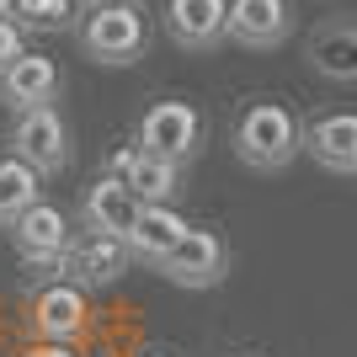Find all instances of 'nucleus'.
Masks as SVG:
<instances>
[{"label":"nucleus","mask_w":357,"mask_h":357,"mask_svg":"<svg viewBox=\"0 0 357 357\" xmlns=\"http://www.w3.org/2000/svg\"><path fill=\"white\" fill-rule=\"evenodd\" d=\"M229 149H235V160L245 171H261V176H278L288 165L304 155V123L288 112L283 102H245L240 107L235 128H229Z\"/></svg>","instance_id":"f257e3e1"},{"label":"nucleus","mask_w":357,"mask_h":357,"mask_svg":"<svg viewBox=\"0 0 357 357\" xmlns=\"http://www.w3.org/2000/svg\"><path fill=\"white\" fill-rule=\"evenodd\" d=\"M75 43H80V54L91 64L128 70L149 48V16H144V6H86L80 27H75Z\"/></svg>","instance_id":"f03ea898"},{"label":"nucleus","mask_w":357,"mask_h":357,"mask_svg":"<svg viewBox=\"0 0 357 357\" xmlns=\"http://www.w3.org/2000/svg\"><path fill=\"white\" fill-rule=\"evenodd\" d=\"M203 134H208V123L197 112L192 102H176V96H165V102H149L144 118L134 128V144L144 155H160L171 165H187L203 149Z\"/></svg>","instance_id":"7ed1b4c3"},{"label":"nucleus","mask_w":357,"mask_h":357,"mask_svg":"<svg viewBox=\"0 0 357 357\" xmlns=\"http://www.w3.org/2000/svg\"><path fill=\"white\" fill-rule=\"evenodd\" d=\"M11 155L27 160L38 176H59L70 165V123L59 107H38V112H16L11 123Z\"/></svg>","instance_id":"20e7f679"},{"label":"nucleus","mask_w":357,"mask_h":357,"mask_svg":"<svg viewBox=\"0 0 357 357\" xmlns=\"http://www.w3.org/2000/svg\"><path fill=\"white\" fill-rule=\"evenodd\" d=\"M160 278L176 288H219L229 278V245L213 229L187 224V235L176 240V251L160 261Z\"/></svg>","instance_id":"39448f33"},{"label":"nucleus","mask_w":357,"mask_h":357,"mask_svg":"<svg viewBox=\"0 0 357 357\" xmlns=\"http://www.w3.org/2000/svg\"><path fill=\"white\" fill-rule=\"evenodd\" d=\"M6 229H11V245L27 267H64V256H70V245H75L70 219H64L54 203H32V208L16 213Z\"/></svg>","instance_id":"423d86ee"},{"label":"nucleus","mask_w":357,"mask_h":357,"mask_svg":"<svg viewBox=\"0 0 357 357\" xmlns=\"http://www.w3.org/2000/svg\"><path fill=\"white\" fill-rule=\"evenodd\" d=\"M224 38L251 48V54H272L294 38V6L288 0H229Z\"/></svg>","instance_id":"0eeeda50"},{"label":"nucleus","mask_w":357,"mask_h":357,"mask_svg":"<svg viewBox=\"0 0 357 357\" xmlns=\"http://www.w3.org/2000/svg\"><path fill=\"white\" fill-rule=\"evenodd\" d=\"M59 86H64V75L59 64L48 59V54H22V59L11 64V70L0 75V107L6 112H38V107H54L59 102Z\"/></svg>","instance_id":"6e6552de"},{"label":"nucleus","mask_w":357,"mask_h":357,"mask_svg":"<svg viewBox=\"0 0 357 357\" xmlns=\"http://www.w3.org/2000/svg\"><path fill=\"white\" fill-rule=\"evenodd\" d=\"M224 16L229 0H165V38L187 54H213L224 43Z\"/></svg>","instance_id":"1a4fd4ad"},{"label":"nucleus","mask_w":357,"mask_h":357,"mask_svg":"<svg viewBox=\"0 0 357 357\" xmlns=\"http://www.w3.org/2000/svg\"><path fill=\"white\" fill-rule=\"evenodd\" d=\"M304 59L320 80H336V86H357V16H331L310 32L304 43Z\"/></svg>","instance_id":"9d476101"},{"label":"nucleus","mask_w":357,"mask_h":357,"mask_svg":"<svg viewBox=\"0 0 357 357\" xmlns=\"http://www.w3.org/2000/svg\"><path fill=\"white\" fill-rule=\"evenodd\" d=\"M181 235H187V219H181L171 203H139V213H134V224H128L123 245H128V256H134L139 267L160 272V261L176 251Z\"/></svg>","instance_id":"9b49d317"},{"label":"nucleus","mask_w":357,"mask_h":357,"mask_svg":"<svg viewBox=\"0 0 357 357\" xmlns=\"http://www.w3.org/2000/svg\"><path fill=\"white\" fill-rule=\"evenodd\" d=\"M304 155L331 176H357V112H326L304 123Z\"/></svg>","instance_id":"f8f14e48"},{"label":"nucleus","mask_w":357,"mask_h":357,"mask_svg":"<svg viewBox=\"0 0 357 357\" xmlns=\"http://www.w3.org/2000/svg\"><path fill=\"white\" fill-rule=\"evenodd\" d=\"M32 331L38 342H59L70 347L80 331H86V288L75 283H48L32 294Z\"/></svg>","instance_id":"ddd939ff"},{"label":"nucleus","mask_w":357,"mask_h":357,"mask_svg":"<svg viewBox=\"0 0 357 357\" xmlns=\"http://www.w3.org/2000/svg\"><path fill=\"white\" fill-rule=\"evenodd\" d=\"M128 245H123L118 235H86L80 245H70V256H64V283L75 288H107L118 283L123 272H128Z\"/></svg>","instance_id":"4468645a"},{"label":"nucleus","mask_w":357,"mask_h":357,"mask_svg":"<svg viewBox=\"0 0 357 357\" xmlns=\"http://www.w3.org/2000/svg\"><path fill=\"white\" fill-rule=\"evenodd\" d=\"M139 213V197L128 192V181L123 176H96L86 187V197H80V224H86L91 235H128V224H134Z\"/></svg>","instance_id":"2eb2a0df"},{"label":"nucleus","mask_w":357,"mask_h":357,"mask_svg":"<svg viewBox=\"0 0 357 357\" xmlns=\"http://www.w3.org/2000/svg\"><path fill=\"white\" fill-rule=\"evenodd\" d=\"M123 181H128V192H134L139 203H171V208H176V197H181V165L160 160V155H144V149H139L134 165L123 171Z\"/></svg>","instance_id":"dca6fc26"},{"label":"nucleus","mask_w":357,"mask_h":357,"mask_svg":"<svg viewBox=\"0 0 357 357\" xmlns=\"http://www.w3.org/2000/svg\"><path fill=\"white\" fill-rule=\"evenodd\" d=\"M32 203H43V176H38L27 160L0 155V229H6L16 213H27Z\"/></svg>","instance_id":"f3484780"},{"label":"nucleus","mask_w":357,"mask_h":357,"mask_svg":"<svg viewBox=\"0 0 357 357\" xmlns=\"http://www.w3.org/2000/svg\"><path fill=\"white\" fill-rule=\"evenodd\" d=\"M80 0H0V16L16 22L22 32H64Z\"/></svg>","instance_id":"a211bd4d"},{"label":"nucleus","mask_w":357,"mask_h":357,"mask_svg":"<svg viewBox=\"0 0 357 357\" xmlns=\"http://www.w3.org/2000/svg\"><path fill=\"white\" fill-rule=\"evenodd\" d=\"M22 54H27V32L16 27V22H6V16H0V75L11 70Z\"/></svg>","instance_id":"6ab92c4d"},{"label":"nucleus","mask_w":357,"mask_h":357,"mask_svg":"<svg viewBox=\"0 0 357 357\" xmlns=\"http://www.w3.org/2000/svg\"><path fill=\"white\" fill-rule=\"evenodd\" d=\"M22 357H75V352H70V347H59V342H32Z\"/></svg>","instance_id":"aec40b11"},{"label":"nucleus","mask_w":357,"mask_h":357,"mask_svg":"<svg viewBox=\"0 0 357 357\" xmlns=\"http://www.w3.org/2000/svg\"><path fill=\"white\" fill-rule=\"evenodd\" d=\"M80 6H139V0H80Z\"/></svg>","instance_id":"412c9836"},{"label":"nucleus","mask_w":357,"mask_h":357,"mask_svg":"<svg viewBox=\"0 0 357 357\" xmlns=\"http://www.w3.org/2000/svg\"><path fill=\"white\" fill-rule=\"evenodd\" d=\"M155 357H171V352H155Z\"/></svg>","instance_id":"4be33fe9"}]
</instances>
